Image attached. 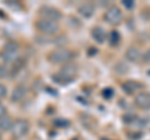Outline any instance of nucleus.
Masks as SVG:
<instances>
[{"instance_id": "f257e3e1", "label": "nucleus", "mask_w": 150, "mask_h": 140, "mask_svg": "<svg viewBox=\"0 0 150 140\" xmlns=\"http://www.w3.org/2000/svg\"><path fill=\"white\" fill-rule=\"evenodd\" d=\"M78 75V66L75 65L74 63H67L64 64L62 68H60L59 73L56 75L53 76V79L59 83V84H68V83H71L75 78Z\"/></svg>"}, {"instance_id": "f03ea898", "label": "nucleus", "mask_w": 150, "mask_h": 140, "mask_svg": "<svg viewBox=\"0 0 150 140\" xmlns=\"http://www.w3.org/2000/svg\"><path fill=\"white\" fill-rule=\"evenodd\" d=\"M19 50H20V46L16 41H8V43L4 45V48L1 50V59L4 64H13L15 63L19 59Z\"/></svg>"}, {"instance_id": "7ed1b4c3", "label": "nucleus", "mask_w": 150, "mask_h": 140, "mask_svg": "<svg viewBox=\"0 0 150 140\" xmlns=\"http://www.w3.org/2000/svg\"><path fill=\"white\" fill-rule=\"evenodd\" d=\"M73 58H74V53L71 50L65 49V48H59L53 50L48 57L49 62L51 64H67L71 62Z\"/></svg>"}, {"instance_id": "20e7f679", "label": "nucleus", "mask_w": 150, "mask_h": 140, "mask_svg": "<svg viewBox=\"0 0 150 140\" xmlns=\"http://www.w3.org/2000/svg\"><path fill=\"white\" fill-rule=\"evenodd\" d=\"M36 29L41 34L45 35H54L60 30V24L58 21L46 20V19H39L36 21Z\"/></svg>"}, {"instance_id": "39448f33", "label": "nucleus", "mask_w": 150, "mask_h": 140, "mask_svg": "<svg viewBox=\"0 0 150 140\" xmlns=\"http://www.w3.org/2000/svg\"><path fill=\"white\" fill-rule=\"evenodd\" d=\"M104 20L109 25H112V26L119 25L121 20H123V11L118 6L112 5L110 8H108L106 11L104 13Z\"/></svg>"}, {"instance_id": "423d86ee", "label": "nucleus", "mask_w": 150, "mask_h": 140, "mask_svg": "<svg viewBox=\"0 0 150 140\" xmlns=\"http://www.w3.org/2000/svg\"><path fill=\"white\" fill-rule=\"evenodd\" d=\"M29 130H30L29 121L25 120V119H18V120L14 121V125L10 130V133L13 135V138L20 139L23 136H25V135L29 133Z\"/></svg>"}, {"instance_id": "0eeeda50", "label": "nucleus", "mask_w": 150, "mask_h": 140, "mask_svg": "<svg viewBox=\"0 0 150 140\" xmlns=\"http://www.w3.org/2000/svg\"><path fill=\"white\" fill-rule=\"evenodd\" d=\"M39 15H40V19L53 20V21H58V23L63 18L62 11H60L59 9H56L54 6H49V5L41 6L39 9Z\"/></svg>"}, {"instance_id": "6e6552de", "label": "nucleus", "mask_w": 150, "mask_h": 140, "mask_svg": "<svg viewBox=\"0 0 150 140\" xmlns=\"http://www.w3.org/2000/svg\"><path fill=\"white\" fill-rule=\"evenodd\" d=\"M134 104L138 106L139 109L149 110L150 109V93L149 91H140L135 95Z\"/></svg>"}, {"instance_id": "1a4fd4ad", "label": "nucleus", "mask_w": 150, "mask_h": 140, "mask_svg": "<svg viewBox=\"0 0 150 140\" xmlns=\"http://www.w3.org/2000/svg\"><path fill=\"white\" fill-rule=\"evenodd\" d=\"M28 94V88L23 84H19L14 88V90L11 93V96H10V100L11 103H20L24 100V98Z\"/></svg>"}, {"instance_id": "9d476101", "label": "nucleus", "mask_w": 150, "mask_h": 140, "mask_svg": "<svg viewBox=\"0 0 150 140\" xmlns=\"http://www.w3.org/2000/svg\"><path fill=\"white\" fill-rule=\"evenodd\" d=\"M125 57L130 63H135V64L140 63V60H143L142 51H140V49L137 48V46H130V48H128V50H126V53H125Z\"/></svg>"}, {"instance_id": "9b49d317", "label": "nucleus", "mask_w": 150, "mask_h": 140, "mask_svg": "<svg viewBox=\"0 0 150 140\" xmlns=\"http://www.w3.org/2000/svg\"><path fill=\"white\" fill-rule=\"evenodd\" d=\"M91 38L96 41L98 44H104L108 39V33L103 26H95L91 30Z\"/></svg>"}, {"instance_id": "f8f14e48", "label": "nucleus", "mask_w": 150, "mask_h": 140, "mask_svg": "<svg viewBox=\"0 0 150 140\" xmlns=\"http://www.w3.org/2000/svg\"><path fill=\"white\" fill-rule=\"evenodd\" d=\"M121 88H123V90H124L128 95H133V94H135L137 91H139L140 89H142L143 85H142V84H140L139 81L128 80V81H125L123 85H121Z\"/></svg>"}, {"instance_id": "ddd939ff", "label": "nucleus", "mask_w": 150, "mask_h": 140, "mask_svg": "<svg viewBox=\"0 0 150 140\" xmlns=\"http://www.w3.org/2000/svg\"><path fill=\"white\" fill-rule=\"evenodd\" d=\"M78 11L84 18H91L94 15V13H95V5L93 3H83L78 8Z\"/></svg>"}, {"instance_id": "4468645a", "label": "nucleus", "mask_w": 150, "mask_h": 140, "mask_svg": "<svg viewBox=\"0 0 150 140\" xmlns=\"http://www.w3.org/2000/svg\"><path fill=\"white\" fill-rule=\"evenodd\" d=\"M13 125H14V120L11 116L5 115L4 118L0 119V130H3V132H10Z\"/></svg>"}, {"instance_id": "2eb2a0df", "label": "nucleus", "mask_w": 150, "mask_h": 140, "mask_svg": "<svg viewBox=\"0 0 150 140\" xmlns=\"http://www.w3.org/2000/svg\"><path fill=\"white\" fill-rule=\"evenodd\" d=\"M108 40H109V43L111 46H115L120 43V34L116 30H112L110 31L109 36H108Z\"/></svg>"}, {"instance_id": "dca6fc26", "label": "nucleus", "mask_w": 150, "mask_h": 140, "mask_svg": "<svg viewBox=\"0 0 150 140\" xmlns=\"http://www.w3.org/2000/svg\"><path fill=\"white\" fill-rule=\"evenodd\" d=\"M11 74L10 68L6 64H1L0 65V79H5Z\"/></svg>"}, {"instance_id": "f3484780", "label": "nucleus", "mask_w": 150, "mask_h": 140, "mask_svg": "<svg viewBox=\"0 0 150 140\" xmlns=\"http://www.w3.org/2000/svg\"><path fill=\"white\" fill-rule=\"evenodd\" d=\"M112 95H114V91H112V89H110V88H108V89L103 90V96L106 98V99H110Z\"/></svg>"}, {"instance_id": "a211bd4d", "label": "nucleus", "mask_w": 150, "mask_h": 140, "mask_svg": "<svg viewBox=\"0 0 150 140\" xmlns=\"http://www.w3.org/2000/svg\"><path fill=\"white\" fill-rule=\"evenodd\" d=\"M6 86L4 85V84L0 83V99H3V98L6 96Z\"/></svg>"}, {"instance_id": "6ab92c4d", "label": "nucleus", "mask_w": 150, "mask_h": 140, "mask_svg": "<svg viewBox=\"0 0 150 140\" xmlns=\"http://www.w3.org/2000/svg\"><path fill=\"white\" fill-rule=\"evenodd\" d=\"M123 5L126 8V9H131L135 6V1H133V0H124L123 1Z\"/></svg>"}, {"instance_id": "aec40b11", "label": "nucleus", "mask_w": 150, "mask_h": 140, "mask_svg": "<svg viewBox=\"0 0 150 140\" xmlns=\"http://www.w3.org/2000/svg\"><path fill=\"white\" fill-rule=\"evenodd\" d=\"M143 62L145 64H150V49L145 51V54L143 55Z\"/></svg>"}, {"instance_id": "412c9836", "label": "nucleus", "mask_w": 150, "mask_h": 140, "mask_svg": "<svg viewBox=\"0 0 150 140\" xmlns=\"http://www.w3.org/2000/svg\"><path fill=\"white\" fill-rule=\"evenodd\" d=\"M5 115H6V106L3 103H0V119L4 118Z\"/></svg>"}, {"instance_id": "4be33fe9", "label": "nucleus", "mask_w": 150, "mask_h": 140, "mask_svg": "<svg viewBox=\"0 0 150 140\" xmlns=\"http://www.w3.org/2000/svg\"><path fill=\"white\" fill-rule=\"evenodd\" d=\"M55 125H58V127H68L69 123H68V120H58V121H55Z\"/></svg>"}, {"instance_id": "5701e85b", "label": "nucleus", "mask_w": 150, "mask_h": 140, "mask_svg": "<svg viewBox=\"0 0 150 140\" xmlns=\"http://www.w3.org/2000/svg\"><path fill=\"white\" fill-rule=\"evenodd\" d=\"M3 139V135H1V133H0V140H1Z\"/></svg>"}]
</instances>
